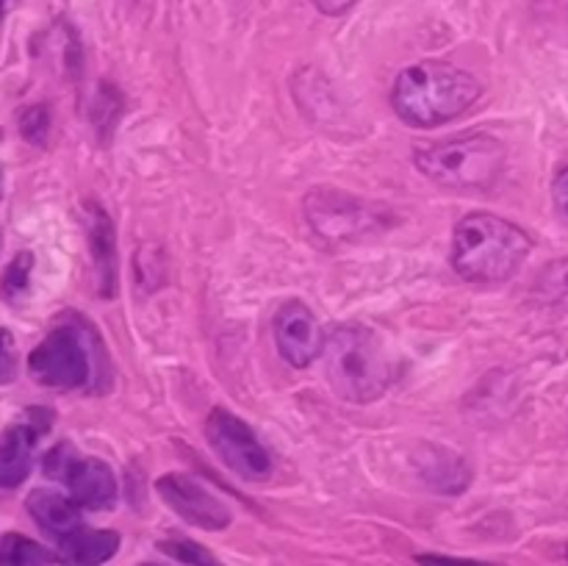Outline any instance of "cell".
Returning <instances> with one entry per match:
<instances>
[{
  "instance_id": "obj_1",
  "label": "cell",
  "mask_w": 568,
  "mask_h": 566,
  "mask_svg": "<svg viewBox=\"0 0 568 566\" xmlns=\"http://www.w3.org/2000/svg\"><path fill=\"white\" fill-rule=\"evenodd\" d=\"M480 92V81L460 67L419 61L397 75L392 105L408 125L436 128L469 111Z\"/></svg>"
},
{
  "instance_id": "obj_2",
  "label": "cell",
  "mask_w": 568,
  "mask_h": 566,
  "mask_svg": "<svg viewBox=\"0 0 568 566\" xmlns=\"http://www.w3.org/2000/svg\"><path fill=\"white\" fill-rule=\"evenodd\" d=\"M532 239L497 214H469L455 225L453 266L464 281L503 283L521 270Z\"/></svg>"
},
{
  "instance_id": "obj_3",
  "label": "cell",
  "mask_w": 568,
  "mask_h": 566,
  "mask_svg": "<svg viewBox=\"0 0 568 566\" xmlns=\"http://www.w3.org/2000/svg\"><path fill=\"white\" fill-rule=\"evenodd\" d=\"M325 377L333 392L347 403H372L394 377L392 358L381 338L364 325H338L327 333Z\"/></svg>"
},
{
  "instance_id": "obj_4",
  "label": "cell",
  "mask_w": 568,
  "mask_h": 566,
  "mask_svg": "<svg viewBox=\"0 0 568 566\" xmlns=\"http://www.w3.org/2000/svg\"><path fill=\"white\" fill-rule=\"evenodd\" d=\"M414 164L427 181L453 192H486L503 178L505 148L488 133L416 144Z\"/></svg>"
},
{
  "instance_id": "obj_5",
  "label": "cell",
  "mask_w": 568,
  "mask_h": 566,
  "mask_svg": "<svg viewBox=\"0 0 568 566\" xmlns=\"http://www.w3.org/2000/svg\"><path fill=\"white\" fill-rule=\"evenodd\" d=\"M92 344L89 333L75 325H59L31 350L28 372L37 383L59 392H75L92 383Z\"/></svg>"
},
{
  "instance_id": "obj_6",
  "label": "cell",
  "mask_w": 568,
  "mask_h": 566,
  "mask_svg": "<svg viewBox=\"0 0 568 566\" xmlns=\"http://www.w3.org/2000/svg\"><path fill=\"white\" fill-rule=\"evenodd\" d=\"M44 475L67 483V492L75 505L89 511H105L116 503V477L105 461L92 455H78L70 442H61L44 455Z\"/></svg>"
},
{
  "instance_id": "obj_7",
  "label": "cell",
  "mask_w": 568,
  "mask_h": 566,
  "mask_svg": "<svg viewBox=\"0 0 568 566\" xmlns=\"http://www.w3.org/2000/svg\"><path fill=\"white\" fill-rule=\"evenodd\" d=\"M205 438L216 458L244 481L261 483L272 475V455L247 422L227 408H214L205 420Z\"/></svg>"
},
{
  "instance_id": "obj_8",
  "label": "cell",
  "mask_w": 568,
  "mask_h": 566,
  "mask_svg": "<svg viewBox=\"0 0 568 566\" xmlns=\"http://www.w3.org/2000/svg\"><path fill=\"white\" fill-rule=\"evenodd\" d=\"M305 216L320 236L336 239V242L364 236V233L375 231L381 222L375 205L347 192H338V189H314L305 198Z\"/></svg>"
},
{
  "instance_id": "obj_9",
  "label": "cell",
  "mask_w": 568,
  "mask_h": 566,
  "mask_svg": "<svg viewBox=\"0 0 568 566\" xmlns=\"http://www.w3.org/2000/svg\"><path fill=\"white\" fill-rule=\"evenodd\" d=\"M155 492L181 519H186L194 527L225 530L233 522L231 508L214 492H209L197 477L186 475V472H170V475L159 477Z\"/></svg>"
},
{
  "instance_id": "obj_10",
  "label": "cell",
  "mask_w": 568,
  "mask_h": 566,
  "mask_svg": "<svg viewBox=\"0 0 568 566\" xmlns=\"http://www.w3.org/2000/svg\"><path fill=\"white\" fill-rule=\"evenodd\" d=\"M272 331H275V344L281 355L297 370L314 364L325 350L327 333L322 331L314 311L300 300H288L277 309Z\"/></svg>"
},
{
  "instance_id": "obj_11",
  "label": "cell",
  "mask_w": 568,
  "mask_h": 566,
  "mask_svg": "<svg viewBox=\"0 0 568 566\" xmlns=\"http://www.w3.org/2000/svg\"><path fill=\"white\" fill-rule=\"evenodd\" d=\"M50 411H31L0 436V488H17L33 469L39 436L48 431Z\"/></svg>"
},
{
  "instance_id": "obj_12",
  "label": "cell",
  "mask_w": 568,
  "mask_h": 566,
  "mask_svg": "<svg viewBox=\"0 0 568 566\" xmlns=\"http://www.w3.org/2000/svg\"><path fill=\"white\" fill-rule=\"evenodd\" d=\"M26 505L28 514L33 516V522H37L48 536H53L55 542L70 536V533H75L78 527H83L81 505H75V499L64 497V494L59 492L37 488V492L28 494Z\"/></svg>"
},
{
  "instance_id": "obj_13",
  "label": "cell",
  "mask_w": 568,
  "mask_h": 566,
  "mask_svg": "<svg viewBox=\"0 0 568 566\" xmlns=\"http://www.w3.org/2000/svg\"><path fill=\"white\" fill-rule=\"evenodd\" d=\"M120 549V536L114 530H89L78 527L55 544V560L61 566H100L114 558Z\"/></svg>"
},
{
  "instance_id": "obj_14",
  "label": "cell",
  "mask_w": 568,
  "mask_h": 566,
  "mask_svg": "<svg viewBox=\"0 0 568 566\" xmlns=\"http://www.w3.org/2000/svg\"><path fill=\"white\" fill-rule=\"evenodd\" d=\"M0 566H53V555L20 533H6L0 538Z\"/></svg>"
},
{
  "instance_id": "obj_15",
  "label": "cell",
  "mask_w": 568,
  "mask_h": 566,
  "mask_svg": "<svg viewBox=\"0 0 568 566\" xmlns=\"http://www.w3.org/2000/svg\"><path fill=\"white\" fill-rule=\"evenodd\" d=\"M31 270H33V255L31 253H17L14 261L9 264V270L3 272V297L17 303L22 294L28 292V283H31Z\"/></svg>"
},
{
  "instance_id": "obj_16",
  "label": "cell",
  "mask_w": 568,
  "mask_h": 566,
  "mask_svg": "<svg viewBox=\"0 0 568 566\" xmlns=\"http://www.w3.org/2000/svg\"><path fill=\"white\" fill-rule=\"evenodd\" d=\"M161 549H164L166 555H172L175 560H183V564H189V566H216L214 555H211L209 549L200 547V544H194V542H186V538L161 542Z\"/></svg>"
},
{
  "instance_id": "obj_17",
  "label": "cell",
  "mask_w": 568,
  "mask_h": 566,
  "mask_svg": "<svg viewBox=\"0 0 568 566\" xmlns=\"http://www.w3.org/2000/svg\"><path fill=\"white\" fill-rule=\"evenodd\" d=\"M20 131H22V137L28 139V142L42 144L44 133H48V111L39 109V105L28 109L26 114H22V120H20Z\"/></svg>"
},
{
  "instance_id": "obj_18",
  "label": "cell",
  "mask_w": 568,
  "mask_h": 566,
  "mask_svg": "<svg viewBox=\"0 0 568 566\" xmlns=\"http://www.w3.org/2000/svg\"><path fill=\"white\" fill-rule=\"evenodd\" d=\"M11 372H14V338L0 327V383L9 381Z\"/></svg>"
},
{
  "instance_id": "obj_19",
  "label": "cell",
  "mask_w": 568,
  "mask_h": 566,
  "mask_svg": "<svg viewBox=\"0 0 568 566\" xmlns=\"http://www.w3.org/2000/svg\"><path fill=\"white\" fill-rule=\"evenodd\" d=\"M552 203H555V209H558L560 214L568 220V166H564V170L558 172V178H555Z\"/></svg>"
},
{
  "instance_id": "obj_20",
  "label": "cell",
  "mask_w": 568,
  "mask_h": 566,
  "mask_svg": "<svg viewBox=\"0 0 568 566\" xmlns=\"http://www.w3.org/2000/svg\"><path fill=\"white\" fill-rule=\"evenodd\" d=\"M419 566H491L471 558H449V555H419Z\"/></svg>"
},
{
  "instance_id": "obj_21",
  "label": "cell",
  "mask_w": 568,
  "mask_h": 566,
  "mask_svg": "<svg viewBox=\"0 0 568 566\" xmlns=\"http://www.w3.org/2000/svg\"><path fill=\"white\" fill-rule=\"evenodd\" d=\"M355 3H358V0H314L316 9H320L322 14H327V17L347 14V11L353 9Z\"/></svg>"
},
{
  "instance_id": "obj_22",
  "label": "cell",
  "mask_w": 568,
  "mask_h": 566,
  "mask_svg": "<svg viewBox=\"0 0 568 566\" xmlns=\"http://www.w3.org/2000/svg\"><path fill=\"white\" fill-rule=\"evenodd\" d=\"M3 14H6V0H0V20H3Z\"/></svg>"
},
{
  "instance_id": "obj_23",
  "label": "cell",
  "mask_w": 568,
  "mask_h": 566,
  "mask_svg": "<svg viewBox=\"0 0 568 566\" xmlns=\"http://www.w3.org/2000/svg\"><path fill=\"white\" fill-rule=\"evenodd\" d=\"M0 198H3V175H0Z\"/></svg>"
},
{
  "instance_id": "obj_24",
  "label": "cell",
  "mask_w": 568,
  "mask_h": 566,
  "mask_svg": "<svg viewBox=\"0 0 568 566\" xmlns=\"http://www.w3.org/2000/svg\"><path fill=\"white\" fill-rule=\"evenodd\" d=\"M0 247H3V233H0Z\"/></svg>"
}]
</instances>
